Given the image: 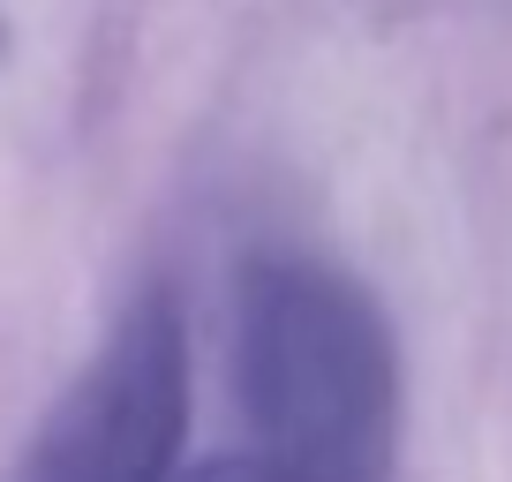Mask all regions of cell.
I'll list each match as a JSON object with an SVG mask.
<instances>
[{
	"instance_id": "cell-1",
	"label": "cell",
	"mask_w": 512,
	"mask_h": 482,
	"mask_svg": "<svg viewBox=\"0 0 512 482\" xmlns=\"http://www.w3.org/2000/svg\"><path fill=\"white\" fill-rule=\"evenodd\" d=\"M226 385L256 452L317 482H392L400 347L354 272L309 249L241 257L226 294Z\"/></svg>"
},
{
	"instance_id": "cell-2",
	"label": "cell",
	"mask_w": 512,
	"mask_h": 482,
	"mask_svg": "<svg viewBox=\"0 0 512 482\" xmlns=\"http://www.w3.org/2000/svg\"><path fill=\"white\" fill-rule=\"evenodd\" d=\"M189 430V332L174 294H136L53 400L8 482H166Z\"/></svg>"
},
{
	"instance_id": "cell-3",
	"label": "cell",
	"mask_w": 512,
	"mask_h": 482,
	"mask_svg": "<svg viewBox=\"0 0 512 482\" xmlns=\"http://www.w3.org/2000/svg\"><path fill=\"white\" fill-rule=\"evenodd\" d=\"M166 482H317V475H302V467L272 460V452L241 445V452H211V460H189V467H174Z\"/></svg>"
},
{
	"instance_id": "cell-4",
	"label": "cell",
	"mask_w": 512,
	"mask_h": 482,
	"mask_svg": "<svg viewBox=\"0 0 512 482\" xmlns=\"http://www.w3.org/2000/svg\"><path fill=\"white\" fill-rule=\"evenodd\" d=\"M0 38H8V31H0Z\"/></svg>"
}]
</instances>
